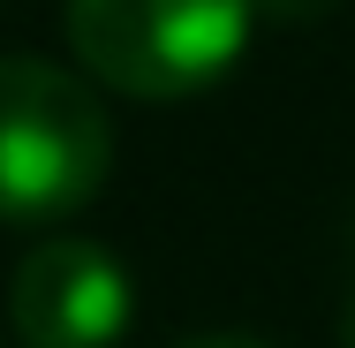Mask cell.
I'll list each match as a JSON object with an SVG mask.
<instances>
[{"instance_id":"cell-1","label":"cell","mask_w":355,"mask_h":348,"mask_svg":"<svg viewBox=\"0 0 355 348\" xmlns=\"http://www.w3.org/2000/svg\"><path fill=\"white\" fill-rule=\"evenodd\" d=\"M114 174V122L91 76L15 53L0 61V227L83 212Z\"/></svg>"},{"instance_id":"cell-2","label":"cell","mask_w":355,"mask_h":348,"mask_svg":"<svg viewBox=\"0 0 355 348\" xmlns=\"http://www.w3.org/2000/svg\"><path fill=\"white\" fill-rule=\"evenodd\" d=\"M250 0H69V46L91 83L121 99H197L242 61Z\"/></svg>"},{"instance_id":"cell-3","label":"cell","mask_w":355,"mask_h":348,"mask_svg":"<svg viewBox=\"0 0 355 348\" xmlns=\"http://www.w3.org/2000/svg\"><path fill=\"white\" fill-rule=\"evenodd\" d=\"M8 318L23 348H121L137 280L91 235H46L8 273Z\"/></svg>"},{"instance_id":"cell-4","label":"cell","mask_w":355,"mask_h":348,"mask_svg":"<svg viewBox=\"0 0 355 348\" xmlns=\"http://www.w3.org/2000/svg\"><path fill=\"white\" fill-rule=\"evenodd\" d=\"M340 0H250V15L257 23H318V15H333Z\"/></svg>"},{"instance_id":"cell-5","label":"cell","mask_w":355,"mask_h":348,"mask_svg":"<svg viewBox=\"0 0 355 348\" xmlns=\"http://www.w3.org/2000/svg\"><path fill=\"white\" fill-rule=\"evenodd\" d=\"M189 348H272V341H242V333H212V341H189Z\"/></svg>"},{"instance_id":"cell-6","label":"cell","mask_w":355,"mask_h":348,"mask_svg":"<svg viewBox=\"0 0 355 348\" xmlns=\"http://www.w3.org/2000/svg\"><path fill=\"white\" fill-rule=\"evenodd\" d=\"M340 348H355V288H348V310H340Z\"/></svg>"}]
</instances>
